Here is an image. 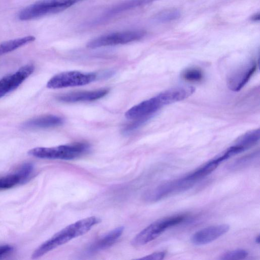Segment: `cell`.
I'll return each instance as SVG.
<instances>
[{
    "instance_id": "cell-2",
    "label": "cell",
    "mask_w": 260,
    "mask_h": 260,
    "mask_svg": "<svg viewBox=\"0 0 260 260\" xmlns=\"http://www.w3.org/2000/svg\"><path fill=\"white\" fill-rule=\"evenodd\" d=\"M89 145L85 143H75L52 147H36L30 149L29 155L43 159L72 160L86 154Z\"/></svg>"
},
{
    "instance_id": "cell-13",
    "label": "cell",
    "mask_w": 260,
    "mask_h": 260,
    "mask_svg": "<svg viewBox=\"0 0 260 260\" xmlns=\"http://www.w3.org/2000/svg\"><path fill=\"white\" fill-rule=\"evenodd\" d=\"M108 91L107 89H101L93 91L73 92L61 95L58 96L57 100L66 103L92 101L104 97Z\"/></svg>"
},
{
    "instance_id": "cell-20",
    "label": "cell",
    "mask_w": 260,
    "mask_h": 260,
    "mask_svg": "<svg viewBox=\"0 0 260 260\" xmlns=\"http://www.w3.org/2000/svg\"><path fill=\"white\" fill-rule=\"evenodd\" d=\"M181 16L180 11L177 9H169L157 13L153 18L154 21L159 23L169 22L178 19Z\"/></svg>"
},
{
    "instance_id": "cell-12",
    "label": "cell",
    "mask_w": 260,
    "mask_h": 260,
    "mask_svg": "<svg viewBox=\"0 0 260 260\" xmlns=\"http://www.w3.org/2000/svg\"><path fill=\"white\" fill-rule=\"evenodd\" d=\"M226 224L212 225L194 233L191 238V242L196 245L208 244L224 235L230 230Z\"/></svg>"
},
{
    "instance_id": "cell-6",
    "label": "cell",
    "mask_w": 260,
    "mask_h": 260,
    "mask_svg": "<svg viewBox=\"0 0 260 260\" xmlns=\"http://www.w3.org/2000/svg\"><path fill=\"white\" fill-rule=\"evenodd\" d=\"M145 34L146 32L143 30H126L110 33L91 40L87 44V47L94 49L125 44L141 40Z\"/></svg>"
},
{
    "instance_id": "cell-26",
    "label": "cell",
    "mask_w": 260,
    "mask_h": 260,
    "mask_svg": "<svg viewBox=\"0 0 260 260\" xmlns=\"http://www.w3.org/2000/svg\"><path fill=\"white\" fill-rule=\"evenodd\" d=\"M260 18L259 13H257L251 16L250 17V20L252 21H259Z\"/></svg>"
},
{
    "instance_id": "cell-14",
    "label": "cell",
    "mask_w": 260,
    "mask_h": 260,
    "mask_svg": "<svg viewBox=\"0 0 260 260\" xmlns=\"http://www.w3.org/2000/svg\"><path fill=\"white\" fill-rule=\"evenodd\" d=\"M123 230V226H119L104 235L89 246V252L95 253L111 246L120 238Z\"/></svg>"
},
{
    "instance_id": "cell-21",
    "label": "cell",
    "mask_w": 260,
    "mask_h": 260,
    "mask_svg": "<svg viewBox=\"0 0 260 260\" xmlns=\"http://www.w3.org/2000/svg\"><path fill=\"white\" fill-rule=\"evenodd\" d=\"M259 156L258 151L240 158L230 164L229 169L231 170H239L251 165Z\"/></svg>"
},
{
    "instance_id": "cell-7",
    "label": "cell",
    "mask_w": 260,
    "mask_h": 260,
    "mask_svg": "<svg viewBox=\"0 0 260 260\" xmlns=\"http://www.w3.org/2000/svg\"><path fill=\"white\" fill-rule=\"evenodd\" d=\"M98 75L93 73L68 71L57 74L47 82V87L51 89L84 85L94 81Z\"/></svg>"
},
{
    "instance_id": "cell-3",
    "label": "cell",
    "mask_w": 260,
    "mask_h": 260,
    "mask_svg": "<svg viewBox=\"0 0 260 260\" xmlns=\"http://www.w3.org/2000/svg\"><path fill=\"white\" fill-rule=\"evenodd\" d=\"M82 0H41L31 4L18 14L22 21L38 19L62 12Z\"/></svg>"
},
{
    "instance_id": "cell-8",
    "label": "cell",
    "mask_w": 260,
    "mask_h": 260,
    "mask_svg": "<svg viewBox=\"0 0 260 260\" xmlns=\"http://www.w3.org/2000/svg\"><path fill=\"white\" fill-rule=\"evenodd\" d=\"M165 106L162 99L159 93L157 95L132 107L126 111L125 116L128 119L135 120L139 118L149 119L162 107Z\"/></svg>"
},
{
    "instance_id": "cell-17",
    "label": "cell",
    "mask_w": 260,
    "mask_h": 260,
    "mask_svg": "<svg viewBox=\"0 0 260 260\" xmlns=\"http://www.w3.org/2000/svg\"><path fill=\"white\" fill-rule=\"evenodd\" d=\"M157 0H128L109 10L106 14V17L111 16L125 11L140 6L146 5Z\"/></svg>"
},
{
    "instance_id": "cell-23",
    "label": "cell",
    "mask_w": 260,
    "mask_h": 260,
    "mask_svg": "<svg viewBox=\"0 0 260 260\" xmlns=\"http://www.w3.org/2000/svg\"><path fill=\"white\" fill-rule=\"evenodd\" d=\"M248 254L246 250L237 249L224 252L221 255L220 259L222 260L242 259L245 258Z\"/></svg>"
},
{
    "instance_id": "cell-11",
    "label": "cell",
    "mask_w": 260,
    "mask_h": 260,
    "mask_svg": "<svg viewBox=\"0 0 260 260\" xmlns=\"http://www.w3.org/2000/svg\"><path fill=\"white\" fill-rule=\"evenodd\" d=\"M35 67L28 64L21 67L12 74L0 79V98L17 88L34 72Z\"/></svg>"
},
{
    "instance_id": "cell-4",
    "label": "cell",
    "mask_w": 260,
    "mask_h": 260,
    "mask_svg": "<svg viewBox=\"0 0 260 260\" xmlns=\"http://www.w3.org/2000/svg\"><path fill=\"white\" fill-rule=\"evenodd\" d=\"M196 182L188 174L183 178L162 183L149 189L144 194V199L149 202H157L172 194L189 189Z\"/></svg>"
},
{
    "instance_id": "cell-19",
    "label": "cell",
    "mask_w": 260,
    "mask_h": 260,
    "mask_svg": "<svg viewBox=\"0 0 260 260\" xmlns=\"http://www.w3.org/2000/svg\"><path fill=\"white\" fill-rule=\"evenodd\" d=\"M219 164V163L214 158L208 161L203 167L190 173L189 175L194 180L198 181L213 172Z\"/></svg>"
},
{
    "instance_id": "cell-24",
    "label": "cell",
    "mask_w": 260,
    "mask_h": 260,
    "mask_svg": "<svg viewBox=\"0 0 260 260\" xmlns=\"http://www.w3.org/2000/svg\"><path fill=\"white\" fill-rule=\"evenodd\" d=\"M166 255V252L164 251L156 252L143 257L140 258V259H152V260H160L163 259Z\"/></svg>"
},
{
    "instance_id": "cell-22",
    "label": "cell",
    "mask_w": 260,
    "mask_h": 260,
    "mask_svg": "<svg viewBox=\"0 0 260 260\" xmlns=\"http://www.w3.org/2000/svg\"><path fill=\"white\" fill-rule=\"evenodd\" d=\"M182 78L188 82H199L203 78L202 71L196 67L189 68L184 70L181 74Z\"/></svg>"
},
{
    "instance_id": "cell-18",
    "label": "cell",
    "mask_w": 260,
    "mask_h": 260,
    "mask_svg": "<svg viewBox=\"0 0 260 260\" xmlns=\"http://www.w3.org/2000/svg\"><path fill=\"white\" fill-rule=\"evenodd\" d=\"M259 129L249 131L240 136L236 141L235 144L243 147L245 150L255 145L259 140Z\"/></svg>"
},
{
    "instance_id": "cell-10",
    "label": "cell",
    "mask_w": 260,
    "mask_h": 260,
    "mask_svg": "<svg viewBox=\"0 0 260 260\" xmlns=\"http://www.w3.org/2000/svg\"><path fill=\"white\" fill-rule=\"evenodd\" d=\"M34 167L31 163L22 164L15 172L0 177V190L11 188L18 185L23 184L31 178Z\"/></svg>"
},
{
    "instance_id": "cell-5",
    "label": "cell",
    "mask_w": 260,
    "mask_h": 260,
    "mask_svg": "<svg viewBox=\"0 0 260 260\" xmlns=\"http://www.w3.org/2000/svg\"><path fill=\"white\" fill-rule=\"evenodd\" d=\"M185 218L184 216L177 215L155 221L136 235L132 244L135 246L145 245L155 239L168 228L181 223Z\"/></svg>"
},
{
    "instance_id": "cell-1",
    "label": "cell",
    "mask_w": 260,
    "mask_h": 260,
    "mask_svg": "<svg viewBox=\"0 0 260 260\" xmlns=\"http://www.w3.org/2000/svg\"><path fill=\"white\" fill-rule=\"evenodd\" d=\"M96 216L86 217L70 224L43 243L34 251L32 259H37L70 240L84 235L101 222Z\"/></svg>"
},
{
    "instance_id": "cell-16",
    "label": "cell",
    "mask_w": 260,
    "mask_h": 260,
    "mask_svg": "<svg viewBox=\"0 0 260 260\" xmlns=\"http://www.w3.org/2000/svg\"><path fill=\"white\" fill-rule=\"evenodd\" d=\"M35 40L34 36H27L3 42L0 43V55L13 51Z\"/></svg>"
},
{
    "instance_id": "cell-25",
    "label": "cell",
    "mask_w": 260,
    "mask_h": 260,
    "mask_svg": "<svg viewBox=\"0 0 260 260\" xmlns=\"http://www.w3.org/2000/svg\"><path fill=\"white\" fill-rule=\"evenodd\" d=\"M13 248L9 245L0 246V258L12 252Z\"/></svg>"
},
{
    "instance_id": "cell-9",
    "label": "cell",
    "mask_w": 260,
    "mask_h": 260,
    "mask_svg": "<svg viewBox=\"0 0 260 260\" xmlns=\"http://www.w3.org/2000/svg\"><path fill=\"white\" fill-rule=\"evenodd\" d=\"M257 68L256 62L252 60L233 71L227 78L228 87L232 91L240 90L249 81Z\"/></svg>"
},
{
    "instance_id": "cell-15",
    "label": "cell",
    "mask_w": 260,
    "mask_h": 260,
    "mask_svg": "<svg viewBox=\"0 0 260 260\" xmlns=\"http://www.w3.org/2000/svg\"><path fill=\"white\" fill-rule=\"evenodd\" d=\"M63 123L60 117L48 115L29 120L23 124L26 128H46L59 126Z\"/></svg>"
},
{
    "instance_id": "cell-27",
    "label": "cell",
    "mask_w": 260,
    "mask_h": 260,
    "mask_svg": "<svg viewBox=\"0 0 260 260\" xmlns=\"http://www.w3.org/2000/svg\"><path fill=\"white\" fill-rule=\"evenodd\" d=\"M255 241H256V243H257V244L259 243V236H258L256 238Z\"/></svg>"
}]
</instances>
